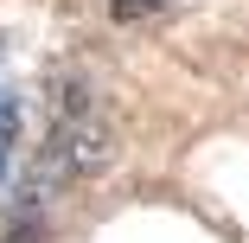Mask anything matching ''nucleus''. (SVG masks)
Segmentation results:
<instances>
[{
  "label": "nucleus",
  "instance_id": "f257e3e1",
  "mask_svg": "<svg viewBox=\"0 0 249 243\" xmlns=\"http://www.w3.org/2000/svg\"><path fill=\"white\" fill-rule=\"evenodd\" d=\"M103 154H109V128H103V115H96L89 90L77 77L58 83V96H52V134H45V148H38V186H71L89 167H103Z\"/></svg>",
  "mask_w": 249,
  "mask_h": 243
},
{
  "label": "nucleus",
  "instance_id": "7ed1b4c3",
  "mask_svg": "<svg viewBox=\"0 0 249 243\" xmlns=\"http://www.w3.org/2000/svg\"><path fill=\"white\" fill-rule=\"evenodd\" d=\"M19 122H26V103H19V90H7V83H0V186H7V173H13Z\"/></svg>",
  "mask_w": 249,
  "mask_h": 243
},
{
  "label": "nucleus",
  "instance_id": "f03ea898",
  "mask_svg": "<svg viewBox=\"0 0 249 243\" xmlns=\"http://www.w3.org/2000/svg\"><path fill=\"white\" fill-rule=\"evenodd\" d=\"M0 243H45V186H32L19 199V211H13L7 230H0Z\"/></svg>",
  "mask_w": 249,
  "mask_h": 243
},
{
  "label": "nucleus",
  "instance_id": "20e7f679",
  "mask_svg": "<svg viewBox=\"0 0 249 243\" xmlns=\"http://www.w3.org/2000/svg\"><path fill=\"white\" fill-rule=\"evenodd\" d=\"M0 58H7V38H0Z\"/></svg>",
  "mask_w": 249,
  "mask_h": 243
}]
</instances>
